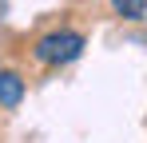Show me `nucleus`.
Masks as SVG:
<instances>
[{"mask_svg": "<svg viewBox=\"0 0 147 143\" xmlns=\"http://www.w3.org/2000/svg\"><path fill=\"white\" fill-rule=\"evenodd\" d=\"M84 36L72 32V28H60V32H48V36H40L36 40V60L44 64V68H60V64H72L84 56Z\"/></svg>", "mask_w": 147, "mask_h": 143, "instance_id": "f257e3e1", "label": "nucleus"}, {"mask_svg": "<svg viewBox=\"0 0 147 143\" xmlns=\"http://www.w3.org/2000/svg\"><path fill=\"white\" fill-rule=\"evenodd\" d=\"M111 8L123 20H143L147 16V0H111Z\"/></svg>", "mask_w": 147, "mask_h": 143, "instance_id": "7ed1b4c3", "label": "nucleus"}, {"mask_svg": "<svg viewBox=\"0 0 147 143\" xmlns=\"http://www.w3.org/2000/svg\"><path fill=\"white\" fill-rule=\"evenodd\" d=\"M20 99H24V80L16 76V72H0V107H20Z\"/></svg>", "mask_w": 147, "mask_h": 143, "instance_id": "f03ea898", "label": "nucleus"}]
</instances>
